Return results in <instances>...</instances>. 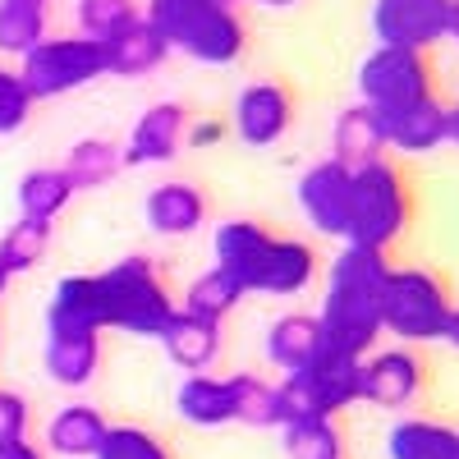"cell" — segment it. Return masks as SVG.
<instances>
[{"label":"cell","instance_id":"6da1fadb","mask_svg":"<svg viewBox=\"0 0 459 459\" xmlns=\"http://www.w3.org/2000/svg\"><path fill=\"white\" fill-rule=\"evenodd\" d=\"M391 276V262L386 253L377 248H359V244H344L331 262V285L322 299V344L350 354V359H368V350L377 344L381 331V285Z\"/></svg>","mask_w":459,"mask_h":459},{"label":"cell","instance_id":"7a4b0ae2","mask_svg":"<svg viewBox=\"0 0 459 459\" xmlns=\"http://www.w3.org/2000/svg\"><path fill=\"white\" fill-rule=\"evenodd\" d=\"M216 266L239 281L244 294H303L317 276V253L303 239H281L257 221H225L212 235Z\"/></svg>","mask_w":459,"mask_h":459},{"label":"cell","instance_id":"3957f363","mask_svg":"<svg viewBox=\"0 0 459 459\" xmlns=\"http://www.w3.org/2000/svg\"><path fill=\"white\" fill-rule=\"evenodd\" d=\"M147 23L170 51L194 56L198 65H235L244 56V23L235 5L221 0H147Z\"/></svg>","mask_w":459,"mask_h":459},{"label":"cell","instance_id":"277c9868","mask_svg":"<svg viewBox=\"0 0 459 459\" xmlns=\"http://www.w3.org/2000/svg\"><path fill=\"white\" fill-rule=\"evenodd\" d=\"M101 276L106 290V308H110V326L106 331H129V335H147L157 340L166 331V322L175 317V299L161 285L157 266L143 253H129L120 262H110Z\"/></svg>","mask_w":459,"mask_h":459},{"label":"cell","instance_id":"5b68a950","mask_svg":"<svg viewBox=\"0 0 459 459\" xmlns=\"http://www.w3.org/2000/svg\"><path fill=\"white\" fill-rule=\"evenodd\" d=\"M404 221H409V188L400 170L386 157L359 166L350 179V230H344V244L386 253L400 239Z\"/></svg>","mask_w":459,"mask_h":459},{"label":"cell","instance_id":"8992f818","mask_svg":"<svg viewBox=\"0 0 459 459\" xmlns=\"http://www.w3.org/2000/svg\"><path fill=\"white\" fill-rule=\"evenodd\" d=\"M450 308L455 303L446 299V285L418 266H391L386 285H381V331L400 335L404 344L441 340Z\"/></svg>","mask_w":459,"mask_h":459},{"label":"cell","instance_id":"52a82bcc","mask_svg":"<svg viewBox=\"0 0 459 459\" xmlns=\"http://www.w3.org/2000/svg\"><path fill=\"white\" fill-rule=\"evenodd\" d=\"M19 79L32 92V101H51L65 92H79L88 83H97L106 74L101 60V42L83 32H69V37H42L28 56H19Z\"/></svg>","mask_w":459,"mask_h":459},{"label":"cell","instance_id":"ba28073f","mask_svg":"<svg viewBox=\"0 0 459 459\" xmlns=\"http://www.w3.org/2000/svg\"><path fill=\"white\" fill-rule=\"evenodd\" d=\"M359 372H363V359H350L322 344L308 368L285 372L281 381L290 418H335L340 409H350L359 400Z\"/></svg>","mask_w":459,"mask_h":459},{"label":"cell","instance_id":"9c48e42d","mask_svg":"<svg viewBox=\"0 0 459 459\" xmlns=\"http://www.w3.org/2000/svg\"><path fill=\"white\" fill-rule=\"evenodd\" d=\"M432 97V69L418 51L400 47H377L359 65V101L372 110H395L409 101Z\"/></svg>","mask_w":459,"mask_h":459},{"label":"cell","instance_id":"30bf717a","mask_svg":"<svg viewBox=\"0 0 459 459\" xmlns=\"http://www.w3.org/2000/svg\"><path fill=\"white\" fill-rule=\"evenodd\" d=\"M372 37L423 56L450 37V0H372Z\"/></svg>","mask_w":459,"mask_h":459},{"label":"cell","instance_id":"8fae6325","mask_svg":"<svg viewBox=\"0 0 459 459\" xmlns=\"http://www.w3.org/2000/svg\"><path fill=\"white\" fill-rule=\"evenodd\" d=\"M350 179H354V170L331 161V157L299 175V188H294L299 207L322 235L344 239V230H350Z\"/></svg>","mask_w":459,"mask_h":459},{"label":"cell","instance_id":"7c38bea8","mask_svg":"<svg viewBox=\"0 0 459 459\" xmlns=\"http://www.w3.org/2000/svg\"><path fill=\"white\" fill-rule=\"evenodd\" d=\"M418 391H423V363H418V354L404 350V344L363 359L359 400H368L377 409H404V404L418 400Z\"/></svg>","mask_w":459,"mask_h":459},{"label":"cell","instance_id":"4fadbf2b","mask_svg":"<svg viewBox=\"0 0 459 459\" xmlns=\"http://www.w3.org/2000/svg\"><path fill=\"white\" fill-rule=\"evenodd\" d=\"M184 129H188V110L179 101L147 106L129 129V143L120 147V161L125 166H166V161H175L179 147H184Z\"/></svg>","mask_w":459,"mask_h":459},{"label":"cell","instance_id":"5bb4252c","mask_svg":"<svg viewBox=\"0 0 459 459\" xmlns=\"http://www.w3.org/2000/svg\"><path fill=\"white\" fill-rule=\"evenodd\" d=\"M239 391H244V372L239 377L194 372V377L179 381L175 409H179L184 423H194V428H225L239 418Z\"/></svg>","mask_w":459,"mask_h":459},{"label":"cell","instance_id":"9a60e30c","mask_svg":"<svg viewBox=\"0 0 459 459\" xmlns=\"http://www.w3.org/2000/svg\"><path fill=\"white\" fill-rule=\"evenodd\" d=\"M294 120V101L281 83H248L235 101V134L248 147H272Z\"/></svg>","mask_w":459,"mask_h":459},{"label":"cell","instance_id":"2e32d148","mask_svg":"<svg viewBox=\"0 0 459 459\" xmlns=\"http://www.w3.org/2000/svg\"><path fill=\"white\" fill-rule=\"evenodd\" d=\"M106 326H110V308H106L101 276H65L51 294L47 331H106Z\"/></svg>","mask_w":459,"mask_h":459},{"label":"cell","instance_id":"e0dca14e","mask_svg":"<svg viewBox=\"0 0 459 459\" xmlns=\"http://www.w3.org/2000/svg\"><path fill=\"white\" fill-rule=\"evenodd\" d=\"M170 56L166 37L152 28L147 19L129 23L125 32H115L101 42V60H106V74H115V79H143V74L161 69Z\"/></svg>","mask_w":459,"mask_h":459},{"label":"cell","instance_id":"ac0fdd59","mask_svg":"<svg viewBox=\"0 0 459 459\" xmlns=\"http://www.w3.org/2000/svg\"><path fill=\"white\" fill-rule=\"evenodd\" d=\"M42 363L56 386H69V391L88 386L101 363V331H47Z\"/></svg>","mask_w":459,"mask_h":459},{"label":"cell","instance_id":"d6986e66","mask_svg":"<svg viewBox=\"0 0 459 459\" xmlns=\"http://www.w3.org/2000/svg\"><path fill=\"white\" fill-rule=\"evenodd\" d=\"M157 340H161L166 359L194 377V372H207L221 354V322H207V317H194V313L175 308V317L166 322V331Z\"/></svg>","mask_w":459,"mask_h":459},{"label":"cell","instance_id":"ffe728a7","mask_svg":"<svg viewBox=\"0 0 459 459\" xmlns=\"http://www.w3.org/2000/svg\"><path fill=\"white\" fill-rule=\"evenodd\" d=\"M377 115H381V129H386V147L395 152H432L446 143V106L437 97L377 110Z\"/></svg>","mask_w":459,"mask_h":459},{"label":"cell","instance_id":"44dd1931","mask_svg":"<svg viewBox=\"0 0 459 459\" xmlns=\"http://www.w3.org/2000/svg\"><path fill=\"white\" fill-rule=\"evenodd\" d=\"M143 216H147V225L157 230V235L179 239V235H194V230L207 221V198L198 194L194 184H184V179H166V184H157V188L147 194Z\"/></svg>","mask_w":459,"mask_h":459},{"label":"cell","instance_id":"7402d4cb","mask_svg":"<svg viewBox=\"0 0 459 459\" xmlns=\"http://www.w3.org/2000/svg\"><path fill=\"white\" fill-rule=\"evenodd\" d=\"M381 152H386V129H381V115L372 106H350L340 110V120L331 129V161L340 166H368V161H381Z\"/></svg>","mask_w":459,"mask_h":459},{"label":"cell","instance_id":"603a6c76","mask_svg":"<svg viewBox=\"0 0 459 459\" xmlns=\"http://www.w3.org/2000/svg\"><path fill=\"white\" fill-rule=\"evenodd\" d=\"M317 350H322V326L308 313H285V317L272 322V331H266V359L281 372L308 368L317 359Z\"/></svg>","mask_w":459,"mask_h":459},{"label":"cell","instance_id":"cb8c5ba5","mask_svg":"<svg viewBox=\"0 0 459 459\" xmlns=\"http://www.w3.org/2000/svg\"><path fill=\"white\" fill-rule=\"evenodd\" d=\"M106 418L92 409V404H65L56 418H51V428H47V446L65 459H92L101 437H106Z\"/></svg>","mask_w":459,"mask_h":459},{"label":"cell","instance_id":"d4e9b609","mask_svg":"<svg viewBox=\"0 0 459 459\" xmlns=\"http://www.w3.org/2000/svg\"><path fill=\"white\" fill-rule=\"evenodd\" d=\"M391 459H459V432L428 418H404L386 437Z\"/></svg>","mask_w":459,"mask_h":459},{"label":"cell","instance_id":"484cf974","mask_svg":"<svg viewBox=\"0 0 459 459\" xmlns=\"http://www.w3.org/2000/svg\"><path fill=\"white\" fill-rule=\"evenodd\" d=\"M74 203V184L60 166H42V170H28L19 179V212L28 221H56L65 207Z\"/></svg>","mask_w":459,"mask_h":459},{"label":"cell","instance_id":"4316f807","mask_svg":"<svg viewBox=\"0 0 459 459\" xmlns=\"http://www.w3.org/2000/svg\"><path fill=\"white\" fill-rule=\"evenodd\" d=\"M120 147L106 143V138H79L69 152H65V175L74 184V194H88V188H101L115 170H120Z\"/></svg>","mask_w":459,"mask_h":459},{"label":"cell","instance_id":"83f0119b","mask_svg":"<svg viewBox=\"0 0 459 459\" xmlns=\"http://www.w3.org/2000/svg\"><path fill=\"white\" fill-rule=\"evenodd\" d=\"M47 37V0H0V51L28 56Z\"/></svg>","mask_w":459,"mask_h":459},{"label":"cell","instance_id":"f1b7e54d","mask_svg":"<svg viewBox=\"0 0 459 459\" xmlns=\"http://www.w3.org/2000/svg\"><path fill=\"white\" fill-rule=\"evenodd\" d=\"M47 248H51V225L19 216L5 235H0V272L23 276V272H32V266L47 257Z\"/></svg>","mask_w":459,"mask_h":459},{"label":"cell","instance_id":"f546056e","mask_svg":"<svg viewBox=\"0 0 459 459\" xmlns=\"http://www.w3.org/2000/svg\"><path fill=\"white\" fill-rule=\"evenodd\" d=\"M239 299H244L239 281L230 276V272H221V266H212V272H203L194 285H188V294H184V313L207 317V322H225L230 313L239 308Z\"/></svg>","mask_w":459,"mask_h":459},{"label":"cell","instance_id":"4dcf8cb0","mask_svg":"<svg viewBox=\"0 0 459 459\" xmlns=\"http://www.w3.org/2000/svg\"><path fill=\"white\" fill-rule=\"evenodd\" d=\"M290 459H340V428L335 418H290L281 428Z\"/></svg>","mask_w":459,"mask_h":459},{"label":"cell","instance_id":"1f68e13d","mask_svg":"<svg viewBox=\"0 0 459 459\" xmlns=\"http://www.w3.org/2000/svg\"><path fill=\"white\" fill-rule=\"evenodd\" d=\"M235 423H248V428H285L290 423V409H285V395L272 381H257V377H244V391H239V418Z\"/></svg>","mask_w":459,"mask_h":459},{"label":"cell","instance_id":"d6a6232c","mask_svg":"<svg viewBox=\"0 0 459 459\" xmlns=\"http://www.w3.org/2000/svg\"><path fill=\"white\" fill-rule=\"evenodd\" d=\"M129 23H138V5L134 0H79V32L92 42L125 32Z\"/></svg>","mask_w":459,"mask_h":459},{"label":"cell","instance_id":"836d02e7","mask_svg":"<svg viewBox=\"0 0 459 459\" xmlns=\"http://www.w3.org/2000/svg\"><path fill=\"white\" fill-rule=\"evenodd\" d=\"M92 459H170V450L147 428H129L125 423V428H106V437H101Z\"/></svg>","mask_w":459,"mask_h":459},{"label":"cell","instance_id":"e575fe53","mask_svg":"<svg viewBox=\"0 0 459 459\" xmlns=\"http://www.w3.org/2000/svg\"><path fill=\"white\" fill-rule=\"evenodd\" d=\"M32 92L23 88L19 69H0V134H19L32 115Z\"/></svg>","mask_w":459,"mask_h":459},{"label":"cell","instance_id":"d590c367","mask_svg":"<svg viewBox=\"0 0 459 459\" xmlns=\"http://www.w3.org/2000/svg\"><path fill=\"white\" fill-rule=\"evenodd\" d=\"M28 432V400L14 391H0V441H23Z\"/></svg>","mask_w":459,"mask_h":459},{"label":"cell","instance_id":"8d00e7d4","mask_svg":"<svg viewBox=\"0 0 459 459\" xmlns=\"http://www.w3.org/2000/svg\"><path fill=\"white\" fill-rule=\"evenodd\" d=\"M221 138H225V125L221 120H188V129H184V147H194V152H207Z\"/></svg>","mask_w":459,"mask_h":459},{"label":"cell","instance_id":"74e56055","mask_svg":"<svg viewBox=\"0 0 459 459\" xmlns=\"http://www.w3.org/2000/svg\"><path fill=\"white\" fill-rule=\"evenodd\" d=\"M0 459H42V450L28 446V437L23 441H0Z\"/></svg>","mask_w":459,"mask_h":459},{"label":"cell","instance_id":"f35d334b","mask_svg":"<svg viewBox=\"0 0 459 459\" xmlns=\"http://www.w3.org/2000/svg\"><path fill=\"white\" fill-rule=\"evenodd\" d=\"M441 340H446V344H455V350H459V308H450V317H446V331H441Z\"/></svg>","mask_w":459,"mask_h":459},{"label":"cell","instance_id":"ab89813d","mask_svg":"<svg viewBox=\"0 0 459 459\" xmlns=\"http://www.w3.org/2000/svg\"><path fill=\"white\" fill-rule=\"evenodd\" d=\"M446 143H459V106H446Z\"/></svg>","mask_w":459,"mask_h":459},{"label":"cell","instance_id":"60d3db41","mask_svg":"<svg viewBox=\"0 0 459 459\" xmlns=\"http://www.w3.org/2000/svg\"><path fill=\"white\" fill-rule=\"evenodd\" d=\"M450 37L459 42V0H450Z\"/></svg>","mask_w":459,"mask_h":459},{"label":"cell","instance_id":"b9f144b4","mask_svg":"<svg viewBox=\"0 0 459 459\" xmlns=\"http://www.w3.org/2000/svg\"><path fill=\"white\" fill-rule=\"evenodd\" d=\"M257 5H266V10H290V5H299V0H257Z\"/></svg>","mask_w":459,"mask_h":459},{"label":"cell","instance_id":"7bdbcfd3","mask_svg":"<svg viewBox=\"0 0 459 459\" xmlns=\"http://www.w3.org/2000/svg\"><path fill=\"white\" fill-rule=\"evenodd\" d=\"M5 290H10V276H5V272H0V299H5Z\"/></svg>","mask_w":459,"mask_h":459},{"label":"cell","instance_id":"ee69618b","mask_svg":"<svg viewBox=\"0 0 459 459\" xmlns=\"http://www.w3.org/2000/svg\"><path fill=\"white\" fill-rule=\"evenodd\" d=\"M221 5H235V0H221Z\"/></svg>","mask_w":459,"mask_h":459}]
</instances>
